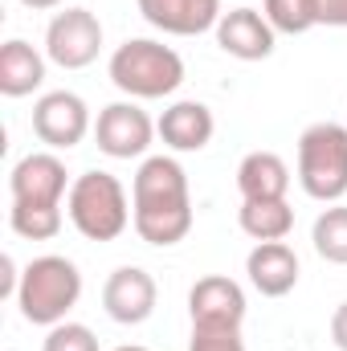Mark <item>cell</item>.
Segmentation results:
<instances>
[{
    "mask_svg": "<svg viewBox=\"0 0 347 351\" xmlns=\"http://www.w3.org/2000/svg\"><path fill=\"white\" fill-rule=\"evenodd\" d=\"M261 12L274 25V33H286V37L311 33L319 25V4L315 0H265Z\"/></svg>",
    "mask_w": 347,
    "mask_h": 351,
    "instance_id": "cell-21",
    "label": "cell"
},
{
    "mask_svg": "<svg viewBox=\"0 0 347 351\" xmlns=\"http://www.w3.org/2000/svg\"><path fill=\"white\" fill-rule=\"evenodd\" d=\"M0 269H4V274H0V294H12V298H16V290H21V274H16V262L4 254V258H0Z\"/></svg>",
    "mask_w": 347,
    "mask_h": 351,
    "instance_id": "cell-25",
    "label": "cell"
},
{
    "mask_svg": "<svg viewBox=\"0 0 347 351\" xmlns=\"http://www.w3.org/2000/svg\"><path fill=\"white\" fill-rule=\"evenodd\" d=\"M246 274L261 298H286L298 286V254L286 241H258L246 258Z\"/></svg>",
    "mask_w": 347,
    "mask_h": 351,
    "instance_id": "cell-14",
    "label": "cell"
},
{
    "mask_svg": "<svg viewBox=\"0 0 347 351\" xmlns=\"http://www.w3.org/2000/svg\"><path fill=\"white\" fill-rule=\"evenodd\" d=\"M41 351H98V339L86 323H58V327H49Z\"/></svg>",
    "mask_w": 347,
    "mask_h": 351,
    "instance_id": "cell-22",
    "label": "cell"
},
{
    "mask_svg": "<svg viewBox=\"0 0 347 351\" xmlns=\"http://www.w3.org/2000/svg\"><path fill=\"white\" fill-rule=\"evenodd\" d=\"M131 225L147 245H180L192 233L188 176L172 156H147L131 184Z\"/></svg>",
    "mask_w": 347,
    "mask_h": 351,
    "instance_id": "cell-1",
    "label": "cell"
},
{
    "mask_svg": "<svg viewBox=\"0 0 347 351\" xmlns=\"http://www.w3.org/2000/svg\"><path fill=\"white\" fill-rule=\"evenodd\" d=\"M82 298V274L78 265L62 254H45L21 269V290H16V306L25 315V323L33 327H58L66 323V315L78 306Z\"/></svg>",
    "mask_w": 347,
    "mask_h": 351,
    "instance_id": "cell-2",
    "label": "cell"
},
{
    "mask_svg": "<svg viewBox=\"0 0 347 351\" xmlns=\"http://www.w3.org/2000/svg\"><path fill=\"white\" fill-rule=\"evenodd\" d=\"M237 192L241 200H286L290 168L278 152H250L237 164Z\"/></svg>",
    "mask_w": 347,
    "mask_h": 351,
    "instance_id": "cell-16",
    "label": "cell"
},
{
    "mask_svg": "<svg viewBox=\"0 0 347 351\" xmlns=\"http://www.w3.org/2000/svg\"><path fill=\"white\" fill-rule=\"evenodd\" d=\"M237 225L254 241H286L294 229V208L286 200H241Z\"/></svg>",
    "mask_w": 347,
    "mask_h": 351,
    "instance_id": "cell-18",
    "label": "cell"
},
{
    "mask_svg": "<svg viewBox=\"0 0 347 351\" xmlns=\"http://www.w3.org/2000/svg\"><path fill=\"white\" fill-rule=\"evenodd\" d=\"M41 82H45V58L21 37L4 41L0 45V94L4 98H25V94L41 90Z\"/></svg>",
    "mask_w": 347,
    "mask_h": 351,
    "instance_id": "cell-17",
    "label": "cell"
},
{
    "mask_svg": "<svg viewBox=\"0 0 347 351\" xmlns=\"http://www.w3.org/2000/svg\"><path fill=\"white\" fill-rule=\"evenodd\" d=\"M156 131H160L164 147H172V152H204V147L213 143L217 119H213V110H208L204 102L184 98V102H172V106L160 114Z\"/></svg>",
    "mask_w": 347,
    "mask_h": 351,
    "instance_id": "cell-15",
    "label": "cell"
},
{
    "mask_svg": "<svg viewBox=\"0 0 347 351\" xmlns=\"http://www.w3.org/2000/svg\"><path fill=\"white\" fill-rule=\"evenodd\" d=\"M8 225L25 241H49L62 233V204H12Z\"/></svg>",
    "mask_w": 347,
    "mask_h": 351,
    "instance_id": "cell-20",
    "label": "cell"
},
{
    "mask_svg": "<svg viewBox=\"0 0 347 351\" xmlns=\"http://www.w3.org/2000/svg\"><path fill=\"white\" fill-rule=\"evenodd\" d=\"M188 315H192V327H241L246 290L225 274H208L188 290Z\"/></svg>",
    "mask_w": 347,
    "mask_h": 351,
    "instance_id": "cell-11",
    "label": "cell"
},
{
    "mask_svg": "<svg viewBox=\"0 0 347 351\" xmlns=\"http://www.w3.org/2000/svg\"><path fill=\"white\" fill-rule=\"evenodd\" d=\"M188 351H246L241 327H192Z\"/></svg>",
    "mask_w": 347,
    "mask_h": 351,
    "instance_id": "cell-23",
    "label": "cell"
},
{
    "mask_svg": "<svg viewBox=\"0 0 347 351\" xmlns=\"http://www.w3.org/2000/svg\"><path fill=\"white\" fill-rule=\"evenodd\" d=\"M66 217L86 241H115L131 225V200L123 180L110 172H82L70 184Z\"/></svg>",
    "mask_w": 347,
    "mask_h": 351,
    "instance_id": "cell-4",
    "label": "cell"
},
{
    "mask_svg": "<svg viewBox=\"0 0 347 351\" xmlns=\"http://www.w3.org/2000/svg\"><path fill=\"white\" fill-rule=\"evenodd\" d=\"M115 351H147V348H139V343H123V348H115Z\"/></svg>",
    "mask_w": 347,
    "mask_h": 351,
    "instance_id": "cell-28",
    "label": "cell"
},
{
    "mask_svg": "<svg viewBox=\"0 0 347 351\" xmlns=\"http://www.w3.org/2000/svg\"><path fill=\"white\" fill-rule=\"evenodd\" d=\"M8 192L12 204H62L70 196V172L53 152H33L8 172Z\"/></svg>",
    "mask_w": 347,
    "mask_h": 351,
    "instance_id": "cell-10",
    "label": "cell"
},
{
    "mask_svg": "<svg viewBox=\"0 0 347 351\" xmlns=\"http://www.w3.org/2000/svg\"><path fill=\"white\" fill-rule=\"evenodd\" d=\"M102 49V21L90 8H62L45 29V58L62 70H86Z\"/></svg>",
    "mask_w": 347,
    "mask_h": 351,
    "instance_id": "cell-6",
    "label": "cell"
},
{
    "mask_svg": "<svg viewBox=\"0 0 347 351\" xmlns=\"http://www.w3.org/2000/svg\"><path fill=\"white\" fill-rule=\"evenodd\" d=\"M156 302H160V286L147 269L139 265H119L106 286H102V311L123 323V327H139L156 315Z\"/></svg>",
    "mask_w": 347,
    "mask_h": 351,
    "instance_id": "cell-9",
    "label": "cell"
},
{
    "mask_svg": "<svg viewBox=\"0 0 347 351\" xmlns=\"http://www.w3.org/2000/svg\"><path fill=\"white\" fill-rule=\"evenodd\" d=\"M213 33H217V45L237 62H265L274 53V41H278L274 25L258 8H229Z\"/></svg>",
    "mask_w": 347,
    "mask_h": 351,
    "instance_id": "cell-12",
    "label": "cell"
},
{
    "mask_svg": "<svg viewBox=\"0 0 347 351\" xmlns=\"http://www.w3.org/2000/svg\"><path fill=\"white\" fill-rule=\"evenodd\" d=\"M331 343L339 351H347V302H339L335 315H331Z\"/></svg>",
    "mask_w": 347,
    "mask_h": 351,
    "instance_id": "cell-26",
    "label": "cell"
},
{
    "mask_svg": "<svg viewBox=\"0 0 347 351\" xmlns=\"http://www.w3.org/2000/svg\"><path fill=\"white\" fill-rule=\"evenodd\" d=\"M298 184L311 200L339 204L347 196V127L344 123H311L298 135Z\"/></svg>",
    "mask_w": 347,
    "mask_h": 351,
    "instance_id": "cell-5",
    "label": "cell"
},
{
    "mask_svg": "<svg viewBox=\"0 0 347 351\" xmlns=\"http://www.w3.org/2000/svg\"><path fill=\"white\" fill-rule=\"evenodd\" d=\"M156 123L147 119V110L139 102H110L98 110V123H94V139H98V152L110 156V160H139L147 156L152 139H156Z\"/></svg>",
    "mask_w": 347,
    "mask_h": 351,
    "instance_id": "cell-7",
    "label": "cell"
},
{
    "mask_svg": "<svg viewBox=\"0 0 347 351\" xmlns=\"http://www.w3.org/2000/svg\"><path fill=\"white\" fill-rule=\"evenodd\" d=\"M90 131V106L74 90H49L33 102V135L49 152H70L86 139Z\"/></svg>",
    "mask_w": 347,
    "mask_h": 351,
    "instance_id": "cell-8",
    "label": "cell"
},
{
    "mask_svg": "<svg viewBox=\"0 0 347 351\" xmlns=\"http://www.w3.org/2000/svg\"><path fill=\"white\" fill-rule=\"evenodd\" d=\"M319 4V25L347 29V0H315Z\"/></svg>",
    "mask_w": 347,
    "mask_h": 351,
    "instance_id": "cell-24",
    "label": "cell"
},
{
    "mask_svg": "<svg viewBox=\"0 0 347 351\" xmlns=\"http://www.w3.org/2000/svg\"><path fill=\"white\" fill-rule=\"evenodd\" d=\"M110 82L123 90L131 102L135 98H168L184 82V58L172 45L152 41V37H131L110 53L106 66Z\"/></svg>",
    "mask_w": 347,
    "mask_h": 351,
    "instance_id": "cell-3",
    "label": "cell"
},
{
    "mask_svg": "<svg viewBox=\"0 0 347 351\" xmlns=\"http://www.w3.org/2000/svg\"><path fill=\"white\" fill-rule=\"evenodd\" d=\"M135 4L152 29L172 33V37H200L217 29V21L225 16L221 0H135Z\"/></svg>",
    "mask_w": 347,
    "mask_h": 351,
    "instance_id": "cell-13",
    "label": "cell"
},
{
    "mask_svg": "<svg viewBox=\"0 0 347 351\" xmlns=\"http://www.w3.org/2000/svg\"><path fill=\"white\" fill-rule=\"evenodd\" d=\"M25 8H37V12H45V8H62L66 0H21Z\"/></svg>",
    "mask_w": 347,
    "mask_h": 351,
    "instance_id": "cell-27",
    "label": "cell"
},
{
    "mask_svg": "<svg viewBox=\"0 0 347 351\" xmlns=\"http://www.w3.org/2000/svg\"><path fill=\"white\" fill-rule=\"evenodd\" d=\"M315 254L331 265H347V204H331L319 213L315 229H311Z\"/></svg>",
    "mask_w": 347,
    "mask_h": 351,
    "instance_id": "cell-19",
    "label": "cell"
}]
</instances>
